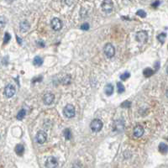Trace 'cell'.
Segmentation results:
<instances>
[{
  "label": "cell",
  "mask_w": 168,
  "mask_h": 168,
  "mask_svg": "<svg viewBox=\"0 0 168 168\" xmlns=\"http://www.w3.org/2000/svg\"><path fill=\"white\" fill-rule=\"evenodd\" d=\"M6 18L4 16H0V28H3L6 24Z\"/></svg>",
  "instance_id": "23"
},
{
  "label": "cell",
  "mask_w": 168,
  "mask_h": 168,
  "mask_svg": "<svg viewBox=\"0 0 168 168\" xmlns=\"http://www.w3.org/2000/svg\"><path fill=\"white\" fill-rule=\"evenodd\" d=\"M117 91L119 93H124V91H125L124 85L120 82H117Z\"/></svg>",
  "instance_id": "19"
},
{
  "label": "cell",
  "mask_w": 168,
  "mask_h": 168,
  "mask_svg": "<svg viewBox=\"0 0 168 168\" xmlns=\"http://www.w3.org/2000/svg\"><path fill=\"white\" fill-rule=\"evenodd\" d=\"M90 128L92 130L93 132H99L102 128V121L98 119H93L92 122H91V124H90Z\"/></svg>",
  "instance_id": "1"
},
{
  "label": "cell",
  "mask_w": 168,
  "mask_h": 168,
  "mask_svg": "<svg viewBox=\"0 0 168 168\" xmlns=\"http://www.w3.org/2000/svg\"><path fill=\"white\" fill-rule=\"evenodd\" d=\"M41 79H42V77H40H40H39L38 78H37V77H36V78H34L32 82H37V81H38V82H40V81H41Z\"/></svg>",
  "instance_id": "29"
},
{
  "label": "cell",
  "mask_w": 168,
  "mask_h": 168,
  "mask_svg": "<svg viewBox=\"0 0 168 168\" xmlns=\"http://www.w3.org/2000/svg\"><path fill=\"white\" fill-rule=\"evenodd\" d=\"M25 114H26V111L24 109H21L19 113H18V114H17V119L18 120H22L24 118V116H25Z\"/></svg>",
  "instance_id": "18"
},
{
  "label": "cell",
  "mask_w": 168,
  "mask_h": 168,
  "mask_svg": "<svg viewBox=\"0 0 168 168\" xmlns=\"http://www.w3.org/2000/svg\"><path fill=\"white\" fill-rule=\"evenodd\" d=\"M20 29L22 32H26L29 29V24L26 20H23L20 24Z\"/></svg>",
  "instance_id": "12"
},
{
  "label": "cell",
  "mask_w": 168,
  "mask_h": 168,
  "mask_svg": "<svg viewBox=\"0 0 168 168\" xmlns=\"http://www.w3.org/2000/svg\"><path fill=\"white\" fill-rule=\"evenodd\" d=\"M135 38H136V40L138 42H140V43H145L148 40V34L146 33V31H139L136 34L135 36Z\"/></svg>",
  "instance_id": "7"
},
{
  "label": "cell",
  "mask_w": 168,
  "mask_h": 168,
  "mask_svg": "<svg viewBox=\"0 0 168 168\" xmlns=\"http://www.w3.org/2000/svg\"><path fill=\"white\" fill-rule=\"evenodd\" d=\"M166 38H167V34H166V33H161V34H160V35L157 36L158 40H159L161 43H162V44L164 43V41H165Z\"/></svg>",
  "instance_id": "20"
},
{
  "label": "cell",
  "mask_w": 168,
  "mask_h": 168,
  "mask_svg": "<svg viewBox=\"0 0 168 168\" xmlns=\"http://www.w3.org/2000/svg\"><path fill=\"white\" fill-rule=\"evenodd\" d=\"M16 38H17V41H18V43L20 45L22 44V40H20V39L19 38V36H16Z\"/></svg>",
  "instance_id": "31"
},
{
  "label": "cell",
  "mask_w": 168,
  "mask_h": 168,
  "mask_svg": "<svg viewBox=\"0 0 168 168\" xmlns=\"http://www.w3.org/2000/svg\"><path fill=\"white\" fill-rule=\"evenodd\" d=\"M37 44L39 45L40 47H44L45 46V43L43 41H37Z\"/></svg>",
  "instance_id": "30"
},
{
  "label": "cell",
  "mask_w": 168,
  "mask_h": 168,
  "mask_svg": "<svg viewBox=\"0 0 168 168\" xmlns=\"http://www.w3.org/2000/svg\"><path fill=\"white\" fill-rule=\"evenodd\" d=\"M159 151L162 154L167 153V145L165 143H161L159 145Z\"/></svg>",
  "instance_id": "16"
},
{
  "label": "cell",
  "mask_w": 168,
  "mask_h": 168,
  "mask_svg": "<svg viewBox=\"0 0 168 168\" xmlns=\"http://www.w3.org/2000/svg\"><path fill=\"white\" fill-rule=\"evenodd\" d=\"M33 64L35 65L36 66H41L42 64H43V60L41 57H40V56H36L35 58H34V61H33Z\"/></svg>",
  "instance_id": "15"
},
{
  "label": "cell",
  "mask_w": 168,
  "mask_h": 168,
  "mask_svg": "<svg viewBox=\"0 0 168 168\" xmlns=\"http://www.w3.org/2000/svg\"><path fill=\"white\" fill-rule=\"evenodd\" d=\"M81 29H82V30H88L89 29V24H88V23L82 24V26H81Z\"/></svg>",
  "instance_id": "27"
},
{
  "label": "cell",
  "mask_w": 168,
  "mask_h": 168,
  "mask_svg": "<svg viewBox=\"0 0 168 168\" xmlns=\"http://www.w3.org/2000/svg\"><path fill=\"white\" fill-rule=\"evenodd\" d=\"M130 77V73L128 72H125L122 75H120V79L122 81H126Z\"/></svg>",
  "instance_id": "22"
},
{
  "label": "cell",
  "mask_w": 168,
  "mask_h": 168,
  "mask_svg": "<svg viewBox=\"0 0 168 168\" xmlns=\"http://www.w3.org/2000/svg\"><path fill=\"white\" fill-rule=\"evenodd\" d=\"M160 4H161V2H160V1H156V2H154L151 5H152L154 8H156L158 7V5H160Z\"/></svg>",
  "instance_id": "28"
},
{
  "label": "cell",
  "mask_w": 168,
  "mask_h": 168,
  "mask_svg": "<svg viewBox=\"0 0 168 168\" xmlns=\"http://www.w3.org/2000/svg\"><path fill=\"white\" fill-rule=\"evenodd\" d=\"M103 51H104V54L108 56V57H113L115 54V49L114 47V45L110 43L105 45L104 48H103Z\"/></svg>",
  "instance_id": "3"
},
{
  "label": "cell",
  "mask_w": 168,
  "mask_h": 168,
  "mask_svg": "<svg viewBox=\"0 0 168 168\" xmlns=\"http://www.w3.org/2000/svg\"><path fill=\"white\" fill-rule=\"evenodd\" d=\"M63 134H64V136L66 139H70L72 138V133H71V130L69 129H66L64 131H63Z\"/></svg>",
  "instance_id": "21"
},
{
  "label": "cell",
  "mask_w": 168,
  "mask_h": 168,
  "mask_svg": "<svg viewBox=\"0 0 168 168\" xmlns=\"http://www.w3.org/2000/svg\"><path fill=\"white\" fill-rule=\"evenodd\" d=\"M10 39H11V36L9 35V33L6 32V33H5V35H4V40H3V44H7L8 42L10 40Z\"/></svg>",
  "instance_id": "25"
},
{
  "label": "cell",
  "mask_w": 168,
  "mask_h": 168,
  "mask_svg": "<svg viewBox=\"0 0 168 168\" xmlns=\"http://www.w3.org/2000/svg\"><path fill=\"white\" fill-rule=\"evenodd\" d=\"M113 8H114V3H113L112 1L109 0V1H103L102 2V9L105 13L109 14V13L112 12Z\"/></svg>",
  "instance_id": "5"
},
{
  "label": "cell",
  "mask_w": 168,
  "mask_h": 168,
  "mask_svg": "<svg viewBox=\"0 0 168 168\" xmlns=\"http://www.w3.org/2000/svg\"><path fill=\"white\" fill-rule=\"evenodd\" d=\"M136 15L139 16V17H141V18H146V13L144 10H142V9H139V10L137 11Z\"/></svg>",
  "instance_id": "24"
},
{
  "label": "cell",
  "mask_w": 168,
  "mask_h": 168,
  "mask_svg": "<svg viewBox=\"0 0 168 168\" xmlns=\"http://www.w3.org/2000/svg\"><path fill=\"white\" fill-rule=\"evenodd\" d=\"M75 108L72 104H67L66 107L63 109V114L65 115V117L71 119L75 116Z\"/></svg>",
  "instance_id": "2"
},
{
  "label": "cell",
  "mask_w": 168,
  "mask_h": 168,
  "mask_svg": "<svg viewBox=\"0 0 168 168\" xmlns=\"http://www.w3.org/2000/svg\"><path fill=\"white\" fill-rule=\"evenodd\" d=\"M15 92H16V89H15V86L12 84H8L4 89V93L7 98H12L15 94Z\"/></svg>",
  "instance_id": "8"
},
{
  "label": "cell",
  "mask_w": 168,
  "mask_h": 168,
  "mask_svg": "<svg viewBox=\"0 0 168 168\" xmlns=\"http://www.w3.org/2000/svg\"><path fill=\"white\" fill-rule=\"evenodd\" d=\"M15 153L17 154L18 155H22L24 152V147L21 144H18L15 146Z\"/></svg>",
  "instance_id": "13"
},
{
  "label": "cell",
  "mask_w": 168,
  "mask_h": 168,
  "mask_svg": "<svg viewBox=\"0 0 168 168\" xmlns=\"http://www.w3.org/2000/svg\"><path fill=\"white\" fill-rule=\"evenodd\" d=\"M154 74V71L151 68H146L144 71H143V75L146 77H151Z\"/></svg>",
  "instance_id": "17"
},
{
  "label": "cell",
  "mask_w": 168,
  "mask_h": 168,
  "mask_svg": "<svg viewBox=\"0 0 168 168\" xmlns=\"http://www.w3.org/2000/svg\"><path fill=\"white\" fill-rule=\"evenodd\" d=\"M104 93H106V95L111 96L114 93V87L112 84H107L106 87L104 88Z\"/></svg>",
  "instance_id": "14"
},
{
  "label": "cell",
  "mask_w": 168,
  "mask_h": 168,
  "mask_svg": "<svg viewBox=\"0 0 168 168\" xmlns=\"http://www.w3.org/2000/svg\"><path fill=\"white\" fill-rule=\"evenodd\" d=\"M130 105H131V102H129L128 100H126V101H124V102L121 103V107L122 108H130Z\"/></svg>",
  "instance_id": "26"
},
{
  "label": "cell",
  "mask_w": 168,
  "mask_h": 168,
  "mask_svg": "<svg viewBox=\"0 0 168 168\" xmlns=\"http://www.w3.org/2000/svg\"><path fill=\"white\" fill-rule=\"evenodd\" d=\"M54 99H55V96L54 94H52L51 93H45L43 97V102H44L45 104H46V105H50L51 104L53 101H54Z\"/></svg>",
  "instance_id": "10"
},
{
  "label": "cell",
  "mask_w": 168,
  "mask_h": 168,
  "mask_svg": "<svg viewBox=\"0 0 168 168\" xmlns=\"http://www.w3.org/2000/svg\"><path fill=\"white\" fill-rule=\"evenodd\" d=\"M47 139V134L43 130H40L37 132L36 135V141L39 144H43L46 141Z\"/></svg>",
  "instance_id": "4"
},
{
  "label": "cell",
  "mask_w": 168,
  "mask_h": 168,
  "mask_svg": "<svg viewBox=\"0 0 168 168\" xmlns=\"http://www.w3.org/2000/svg\"><path fill=\"white\" fill-rule=\"evenodd\" d=\"M57 166H58V161L53 156H49L45 161V167L47 168H56Z\"/></svg>",
  "instance_id": "6"
},
{
  "label": "cell",
  "mask_w": 168,
  "mask_h": 168,
  "mask_svg": "<svg viewBox=\"0 0 168 168\" xmlns=\"http://www.w3.org/2000/svg\"><path fill=\"white\" fill-rule=\"evenodd\" d=\"M144 135V128L140 125L136 126L135 129H134V135L137 138L141 137L142 135Z\"/></svg>",
  "instance_id": "11"
},
{
  "label": "cell",
  "mask_w": 168,
  "mask_h": 168,
  "mask_svg": "<svg viewBox=\"0 0 168 168\" xmlns=\"http://www.w3.org/2000/svg\"><path fill=\"white\" fill-rule=\"evenodd\" d=\"M51 24V27H52V29H54V30H60V29H61V27H62V23H61V21L59 20L58 18L52 19Z\"/></svg>",
  "instance_id": "9"
}]
</instances>
